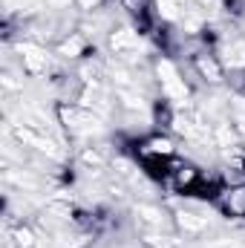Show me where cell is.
<instances>
[{"mask_svg":"<svg viewBox=\"0 0 245 248\" xmlns=\"http://www.w3.org/2000/svg\"><path fill=\"white\" fill-rule=\"evenodd\" d=\"M150 72H153V84L159 90V98H168L176 110H182V107L187 110L190 87H187V81L182 78V69L176 66V61L168 58V55H156Z\"/></svg>","mask_w":245,"mask_h":248,"instance_id":"6da1fadb","label":"cell"},{"mask_svg":"<svg viewBox=\"0 0 245 248\" xmlns=\"http://www.w3.org/2000/svg\"><path fill=\"white\" fill-rule=\"evenodd\" d=\"M55 119L66 133V139H75V141H87V139H95L104 133V119L98 113H92L81 104H72V101L55 104Z\"/></svg>","mask_w":245,"mask_h":248,"instance_id":"7a4b0ae2","label":"cell"},{"mask_svg":"<svg viewBox=\"0 0 245 248\" xmlns=\"http://www.w3.org/2000/svg\"><path fill=\"white\" fill-rule=\"evenodd\" d=\"M9 136L20 147H29V150H35V153H41V156H46L52 162H63V147L52 133H44L38 127H29V124L20 122V124H12V133Z\"/></svg>","mask_w":245,"mask_h":248,"instance_id":"3957f363","label":"cell"},{"mask_svg":"<svg viewBox=\"0 0 245 248\" xmlns=\"http://www.w3.org/2000/svg\"><path fill=\"white\" fill-rule=\"evenodd\" d=\"M107 49L116 61L136 66L144 55V44H141V32L136 26H113L107 35Z\"/></svg>","mask_w":245,"mask_h":248,"instance_id":"277c9868","label":"cell"},{"mask_svg":"<svg viewBox=\"0 0 245 248\" xmlns=\"http://www.w3.org/2000/svg\"><path fill=\"white\" fill-rule=\"evenodd\" d=\"M15 52H17V61H20V69L29 75V78H41V75H49L52 72V61L58 55H52L44 44L26 38V41H17L15 44Z\"/></svg>","mask_w":245,"mask_h":248,"instance_id":"5b68a950","label":"cell"},{"mask_svg":"<svg viewBox=\"0 0 245 248\" xmlns=\"http://www.w3.org/2000/svg\"><path fill=\"white\" fill-rule=\"evenodd\" d=\"M202 179H205V173L193 165V162H184V159H170L168 162V176H165V182L173 187L176 193H196L199 185H202Z\"/></svg>","mask_w":245,"mask_h":248,"instance_id":"8992f818","label":"cell"},{"mask_svg":"<svg viewBox=\"0 0 245 248\" xmlns=\"http://www.w3.org/2000/svg\"><path fill=\"white\" fill-rule=\"evenodd\" d=\"M136 156L141 159V162H150V159H162V162H170L173 156H176V141H173V136H168V133H147V136H141L138 141H136Z\"/></svg>","mask_w":245,"mask_h":248,"instance_id":"52a82bcc","label":"cell"},{"mask_svg":"<svg viewBox=\"0 0 245 248\" xmlns=\"http://www.w3.org/2000/svg\"><path fill=\"white\" fill-rule=\"evenodd\" d=\"M214 52L222 61L225 72H245V35H219Z\"/></svg>","mask_w":245,"mask_h":248,"instance_id":"ba28073f","label":"cell"},{"mask_svg":"<svg viewBox=\"0 0 245 248\" xmlns=\"http://www.w3.org/2000/svg\"><path fill=\"white\" fill-rule=\"evenodd\" d=\"M133 217H136V225L141 231H173V214H168L165 208L159 205H150V202H138L133 208Z\"/></svg>","mask_w":245,"mask_h":248,"instance_id":"9c48e42d","label":"cell"},{"mask_svg":"<svg viewBox=\"0 0 245 248\" xmlns=\"http://www.w3.org/2000/svg\"><path fill=\"white\" fill-rule=\"evenodd\" d=\"M190 66H193V72H196L205 84H211V87H219V84L225 81V66L216 58L214 49H199V52H193V55H190Z\"/></svg>","mask_w":245,"mask_h":248,"instance_id":"30bf717a","label":"cell"},{"mask_svg":"<svg viewBox=\"0 0 245 248\" xmlns=\"http://www.w3.org/2000/svg\"><path fill=\"white\" fill-rule=\"evenodd\" d=\"M52 52L61 61H84V58H90V38L84 32H63L55 41Z\"/></svg>","mask_w":245,"mask_h":248,"instance_id":"8fae6325","label":"cell"},{"mask_svg":"<svg viewBox=\"0 0 245 248\" xmlns=\"http://www.w3.org/2000/svg\"><path fill=\"white\" fill-rule=\"evenodd\" d=\"M214 202L219 205V211L225 217L245 219V182H240V185H225Z\"/></svg>","mask_w":245,"mask_h":248,"instance_id":"7c38bea8","label":"cell"},{"mask_svg":"<svg viewBox=\"0 0 245 248\" xmlns=\"http://www.w3.org/2000/svg\"><path fill=\"white\" fill-rule=\"evenodd\" d=\"M173 225H176V231L184 234V237H202L211 228V219L205 214H199V211L179 208V211H173Z\"/></svg>","mask_w":245,"mask_h":248,"instance_id":"4fadbf2b","label":"cell"},{"mask_svg":"<svg viewBox=\"0 0 245 248\" xmlns=\"http://www.w3.org/2000/svg\"><path fill=\"white\" fill-rule=\"evenodd\" d=\"M190 9V0H153V12L159 20L179 26V20L184 17V12Z\"/></svg>","mask_w":245,"mask_h":248,"instance_id":"5bb4252c","label":"cell"},{"mask_svg":"<svg viewBox=\"0 0 245 248\" xmlns=\"http://www.w3.org/2000/svg\"><path fill=\"white\" fill-rule=\"evenodd\" d=\"M9 248H38V231L29 222H17L9 228Z\"/></svg>","mask_w":245,"mask_h":248,"instance_id":"9a60e30c","label":"cell"},{"mask_svg":"<svg viewBox=\"0 0 245 248\" xmlns=\"http://www.w3.org/2000/svg\"><path fill=\"white\" fill-rule=\"evenodd\" d=\"M141 246L144 248H179V240L170 231H144L141 234Z\"/></svg>","mask_w":245,"mask_h":248,"instance_id":"2e32d148","label":"cell"},{"mask_svg":"<svg viewBox=\"0 0 245 248\" xmlns=\"http://www.w3.org/2000/svg\"><path fill=\"white\" fill-rule=\"evenodd\" d=\"M72 3H75V6H78L81 12H87V15H92V12H98V9H101V6H104L107 0H72Z\"/></svg>","mask_w":245,"mask_h":248,"instance_id":"e0dca14e","label":"cell"}]
</instances>
